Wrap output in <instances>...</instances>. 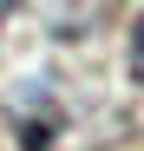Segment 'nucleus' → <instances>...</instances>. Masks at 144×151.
I'll list each match as a JSON object with an SVG mask.
<instances>
[{
  "mask_svg": "<svg viewBox=\"0 0 144 151\" xmlns=\"http://www.w3.org/2000/svg\"><path fill=\"white\" fill-rule=\"evenodd\" d=\"M131 79L144 86V13L131 20Z\"/></svg>",
  "mask_w": 144,
  "mask_h": 151,
  "instance_id": "f257e3e1",
  "label": "nucleus"
}]
</instances>
